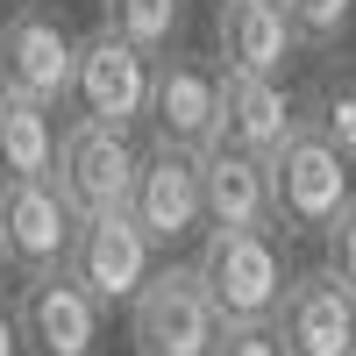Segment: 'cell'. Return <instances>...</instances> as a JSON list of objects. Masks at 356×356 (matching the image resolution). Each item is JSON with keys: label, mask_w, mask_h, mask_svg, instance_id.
<instances>
[{"label": "cell", "mask_w": 356, "mask_h": 356, "mask_svg": "<svg viewBox=\"0 0 356 356\" xmlns=\"http://www.w3.org/2000/svg\"><path fill=\"white\" fill-rule=\"evenodd\" d=\"M193 278L207 292V307L221 314V328H271L292 285L278 228H207Z\"/></svg>", "instance_id": "1"}, {"label": "cell", "mask_w": 356, "mask_h": 356, "mask_svg": "<svg viewBox=\"0 0 356 356\" xmlns=\"http://www.w3.org/2000/svg\"><path fill=\"white\" fill-rule=\"evenodd\" d=\"M349 200H356L349 193V164L300 122L285 136V150L271 157V228H285V235H328Z\"/></svg>", "instance_id": "2"}, {"label": "cell", "mask_w": 356, "mask_h": 356, "mask_svg": "<svg viewBox=\"0 0 356 356\" xmlns=\"http://www.w3.org/2000/svg\"><path fill=\"white\" fill-rule=\"evenodd\" d=\"M136 171H143V150H136L129 136H114V129H100V122L57 129V171H50V186L65 193V207H72L79 221H93V214H129Z\"/></svg>", "instance_id": "3"}, {"label": "cell", "mask_w": 356, "mask_h": 356, "mask_svg": "<svg viewBox=\"0 0 356 356\" xmlns=\"http://www.w3.org/2000/svg\"><path fill=\"white\" fill-rule=\"evenodd\" d=\"M129 342L136 356H214L221 314L207 307V292L193 278V264H164L129 307Z\"/></svg>", "instance_id": "4"}, {"label": "cell", "mask_w": 356, "mask_h": 356, "mask_svg": "<svg viewBox=\"0 0 356 356\" xmlns=\"http://www.w3.org/2000/svg\"><path fill=\"white\" fill-rule=\"evenodd\" d=\"M150 86H157V65L143 50H129L114 29H93L79 43V72H72L79 122H100L114 136H129L136 122H150Z\"/></svg>", "instance_id": "5"}, {"label": "cell", "mask_w": 356, "mask_h": 356, "mask_svg": "<svg viewBox=\"0 0 356 356\" xmlns=\"http://www.w3.org/2000/svg\"><path fill=\"white\" fill-rule=\"evenodd\" d=\"M72 72H79V43L65 36V22L50 8H15L0 22V93H22L36 107H57L72 93Z\"/></svg>", "instance_id": "6"}, {"label": "cell", "mask_w": 356, "mask_h": 356, "mask_svg": "<svg viewBox=\"0 0 356 356\" xmlns=\"http://www.w3.org/2000/svg\"><path fill=\"white\" fill-rule=\"evenodd\" d=\"M72 235H79V214L65 207V193L50 178H0V250H8L15 271H29V278L65 271Z\"/></svg>", "instance_id": "7"}, {"label": "cell", "mask_w": 356, "mask_h": 356, "mask_svg": "<svg viewBox=\"0 0 356 356\" xmlns=\"http://www.w3.org/2000/svg\"><path fill=\"white\" fill-rule=\"evenodd\" d=\"M15 328H22V342L36 349V356H100L107 307L72 271H43V278H22Z\"/></svg>", "instance_id": "8"}, {"label": "cell", "mask_w": 356, "mask_h": 356, "mask_svg": "<svg viewBox=\"0 0 356 356\" xmlns=\"http://www.w3.org/2000/svg\"><path fill=\"white\" fill-rule=\"evenodd\" d=\"M65 271L93 292L100 307H136V292L157 271V250H150V235H143L129 214H93V221H79Z\"/></svg>", "instance_id": "9"}, {"label": "cell", "mask_w": 356, "mask_h": 356, "mask_svg": "<svg viewBox=\"0 0 356 356\" xmlns=\"http://www.w3.org/2000/svg\"><path fill=\"white\" fill-rule=\"evenodd\" d=\"M150 129L157 150H214L221 143V65L207 57H164L157 86H150Z\"/></svg>", "instance_id": "10"}, {"label": "cell", "mask_w": 356, "mask_h": 356, "mask_svg": "<svg viewBox=\"0 0 356 356\" xmlns=\"http://www.w3.org/2000/svg\"><path fill=\"white\" fill-rule=\"evenodd\" d=\"M129 221L150 235V250H178L207 235V200H200V157L186 150H150L136 171V193H129Z\"/></svg>", "instance_id": "11"}, {"label": "cell", "mask_w": 356, "mask_h": 356, "mask_svg": "<svg viewBox=\"0 0 356 356\" xmlns=\"http://www.w3.org/2000/svg\"><path fill=\"white\" fill-rule=\"evenodd\" d=\"M271 335L285 342V356H356V292L328 264L321 271H292Z\"/></svg>", "instance_id": "12"}, {"label": "cell", "mask_w": 356, "mask_h": 356, "mask_svg": "<svg viewBox=\"0 0 356 356\" xmlns=\"http://www.w3.org/2000/svg\"><path fill=\"white\" fill-rule=\"evenodd\" d=\"M300 129V107L278 79H257V72H221V143L243 157L271 164L285 150V136Z\"/></svg>", "instance_id": "13"}, {"label": "cell", "mask_w": 356, "mask_h": 356, "mask_svg": "<svg viewBox=\"0 0 356 356\" xmlns=\"http://www.w3.org/2000/svg\"><path fill=\"white\" fill-rule=\"evenodd\" d=\"M200 200L207 228H271V164L214 143L200 150Z\"/></svg>", "instance_id": "14"}, {"label": "cell", "mask_w": 356, "mask_h": 356, "mask_svg": "<svg viewBox=\"0 0 356 356\" xmlns=\"http://www.w3.org/2000/svg\"><path fill=\"white\" fill-rule=\"evenodd\" d=\"M214 43H221V72H257V79H278L285 57L300 50L278 0H221L214 8Z\"/></svg>", "instance_id": "15"}, {"label": "cell", "mask_w": 356, "mask_h": 356, "mask_svg": "<svg viewBox=\"0 0 356 356\" xmlns=\"http://www.w3.org/2000/svg\"><path fill=\"white\" fill-rule=\"evenodd\" d=\"M0 171L8 178H50L57 171V122L50 107L0 93Z\"/></svg>", "instance_id": "16"}, {"label": "cell", "mask_w": 356, "mask_h": 356, "mask_svg": "<svg viewBox=\"0 0 356 356\" xmlns=\"http://www.w3.org/2000/svg\"><path fill=\"white\" fill-rule=\"evenodd\" d=\"M300 122H307V129H314V136L356 171V65H328V72L314 79Z\"/></svg>", "instance_id": "17"}, {"label": "cell", "mask_w": 356, "mask_h": 356, "mask_svg": "<svg viewBox=\"0 0 356 356\" xmlns=\"http://www.w3.org/2000/svg\"><path fill=\"white\" fill-rule=\"evenodd\" d=\"M178 8H186V0H107L100 29H114V36H122L129 50H143V57H157L178 36Z\"/></svg>", "instance_id": "18"}, {"label": "cell", "mask_w": 356, "mask_h": 356, "mask_svg": "<svg viewBox=\"0 0 356 356\" xmlns=\"http://www.w3.org/2000/svg\"><path fill=\"white\" fill-rule=\"evenodd\" d=\"M278 8L292 22V43H307V50H335L356 22V0H278Z\"/></svg>", "instance_id": "19"}, {"label": "cell", "mask_w": 356, "mask_h": 356, "mask_svg": "<svg viewBox=\"0 0 356 356\" xmlns=\"http://www.w3.org/2000/svg\"><path fill=\"white\" fill-rule=\"evenodd\" d=\"M321 243H328V271H335V278L356 292V200H349L342 214H335V228L321 235Z\"/></svg>", "instance_id": "20"}, {"label": "cell", "mask_w": 356, "mask_h": 356, "mask_svg": "<svg viewBox=\"0 0 356 356\" xmlns=\"http://www.w3.org/2000/svg\"><path fill=\"white\" fill-rule=\"evenodd\" d=\"M214 356H285V342H278L271 328H221Z\"/></svg>", "instance_id": "21"}, {"label": "cell", "mask_w": 356, "mask_h": 356, "mask_svg": "<svg viewBox=\"0 0 356 356\" xmlns=\"http://www.w3.org/2000/svg\"><path fill=\"white\" fill-rule=\"evenodd\" d=\"M0 356H22V328H15V307H0Z\"/></svg>", "instance_id": "22"}, {"label": "cell", "mask_w": 356, "mask_h": 356, "mask_svg": "<svg viewBox=\"0 0 356 356\" xmlns=\"http://www.w3.org/2000/svg\"><path fill=\"white\" fill-rule=\"evenodd\" d=\"M0 278H8V250H0Z\"/></svg>", "instance_id": "23"}]
</instances>
